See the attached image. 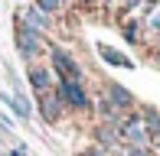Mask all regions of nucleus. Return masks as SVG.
Returning a JSON list of instances; mask_svg holds the SVG:
<instances>
[{"label":"nucleus","mask_w":160,"mask_h":156,"mask_svg":"<svg viewBox=\"0 0 160 156\" xmlns=\"http://www.w3.org/2000/svg\"><path fill=\"white\" fill-rule=\"evenodd\" d=\"M56 98L62 101V108H72V111H88L92 108V94L85 91L82 81H69V78H56Z\"/></svg>","instance_id":"nucleus-1"},{"label":"nucleus","mask_w":160,"mask_h":156,"mask_svg":"<svg viewBox=\"0 0 160 156\" xmlns=\"http://www.w3.org/2000/svg\"><path fill=\"white\" fill-rule=\"evenodd\" d=\"M118 133H121V146H134V150H147V140H150V133H147V127H144V120L141 114H124V120L118 124Z\"/></svg>","instance_id":"nucleus-2"},{"label":"nucleus","mask_w":160,"mask_h":156,"mask_svg":"<svg viewBox=\"0 0 160 156\" xmlns=\"http://www.w3.org/2000/svg\"><path fill=\"white\" fill-rule=\"evenodd\" d=\"M42 36H46V33H36L33 26H26V23H20V20H17V52L23 55L26 62H36V59L42 55V49H46Z\"/></svg>","instance_id":"nucleus-3"},{"label":"nucleus","mask_w":160,"mask_h":156,"mask_svg":"<svg viewBox=\"0 0 160 156\" xmlns=\"http://www.w3.org/2000/svg\"><path fill=\"white\" fill-rule=\"evenodd\" d=\"M49 65H52L56 78H69V81H82V65L65 52L62 46H49Z\"/></svg>","instance_id":"nucleus-4"},{"label":"nucleus","mask_w":160,"mask_h":156,"mask_svg":"<svg viewBox=\"0 0 160 156\" xmlns=\"http://www.w3.org/2000/svg\"><path fill=\"white\" fill-rule=\"evenodd\" d=\"M26 81H30L33 91H39V94H49V91L56 88V78H52V68L49 65H30Z\"/></svg>","instance_id":"nucleus-5"},{"label":"nucleus","mask_w":160,"mask_h":156,"mask_svg":"<svg viewBox=\"0 0 160 156\" xmlns=\"http://www.w3.org/2000/svg\"><path fill=\"white\" fill-rule=\"evenodd\" d=\"M39 114L46 124H59L62 114H65V108H62V101L56 98V91H49V94H39Z\"/></svg>","instance_id":"nucleus-6"},{"label":"nucleus","mask_w":160,"mask_h":156,"mask_svg":"<svg viewBox=\"0 0 160 156\" xmlns=\"http://www.w3.org/2000/svg\"><path fill=\"white\" fill-rule=\"evenodd\" d=\"M105 98H108V101H111L118 111H121V114H128V111L134 108V94H131L124 85H114V81H111V85L105 88Z\"/></svg>","instance_id":"nucleus-7"},{"label":"nucleus","mask_w":160,"mask_h":156,"mask_svg":"<svg viewBox=\"0 0 160 156\" xmlns=\"http://www.w3.org/2000/svg\"><path fill=\"white\" fill-rule=\"evenodd\" d=\"M0 101H7V108L13 111L20 120H30V114H33V104L26 101V94L23 91H13V94H7V91H0Z\"/></svg>","instance_id":"nucleus-8"},{"label":"nucleus","mask_w":160,"mask_h":156,"mask_svg":"<svg viewBox=\"0 0 160 156\" xmlns=\"http://www.w3.org/2000/svg\"><path fill=\"white\" fill-rule=\"evenodd\" d=\"M20 23L33 26L36 33H49V26H52V16H46V13L36 10V7H23V13H20Z\"/></svg>","instance_id":"nucleus-9"},{"label":"nucleus","mask_w":160,"mask_h":156,"mask_svg":"<svg viewBox=\"0 0 160 156\" xmlns=\"http://www.w3.org/2000/svg\"><path fill=\"white\" fill-rule=\"evenodd\" d=\"M95 140H98V146L101 150H121V133H118V127H108V124H98V130H95Z\"/></svg>","instance_id":"nucleus-10"},{"label":"nucleus","mask_w":160,"mask_h":156,"mask_svg":"<svg viewBox=\"0 0 160 156\" xmlns=\"http://www.w3.org/2000/svg\"><path fill=\"white\" fill-rule=\"evenodd\" d=\"M95 111H98V117H101V124H108V127H118L121 120H124V114H121L118 108H114L108 98H98V104H95Z\"/></svg>","instance_id":"nucleus-11"},{"label":"nucleus","mask_w":160,"mask_h":156,"mask_svg":"<svg viewBox=\"0 0 160 156\" xmlns=\"http://www.w3.org/2000/svg\"><path fill=\"white\" fill-rule=\"evenodd\" d=\"M98 55H101V62H108V65H114V68H134V62H131L124 52H118V49L105 46V42L98 46Z\"/></svg>","instance_id":"nucleus-12"},{"label":"nucleus","mask_w":160,"mask_h":156,"mask_svg":"<svg viewBox=\"0 0 160 156\" xmlns=\"http://www.w3.org/2000/svg\"><path fill=\"white\" fill-rule=\"evenodd\" d=\"M121 33H124V39L131 42V46H137V42H141V33H144V26H141V20H124Z\"/></svg>","instance_id":"nucleus-13"},{"label":"nucleus","mask_w":160,"mask_h":156,"mask_svg":"<svg viewBox=\"0 0 160 156\" xmlns=\"http://www.w3.org/2000/svg\"><path fill=\"white\" fill-rule=\"evenodd\" d=\"M137 114H141L144 127H147V133L160 130V111H157V108H141V111H137Z\"/></svg>","instance_id":"nucleus-14"},{"label":"nucleus","mask_w":160,"mask_h":156,"mask_svg":"<svg viewBox=\"0 0 160 156\" xmlns=\"http://www.w3.org/2000/svg\"><path fill=\"white\" fill-rule=\"evenodd\" d=\"M141 26H144L147 33H154V36L160 33V3H157L150 13H147V16H144V23H141Z\"/></svg>","instance_id":"nucleus-15"},{"label":"nucleus","mask_w":160,"mask_h":156,"mask_svg":"<svg viewBox=\"0 0 160 156\" xmlns=\"http://www.w3.org/2000/svg\"><path fill=\"white\" fill-rule=\"evenodd\" d=\"M36 10H42V13H46V16H52V13H59L62 10V0H36Z\"/></svg>","instance_id":"nucleus-16"},{"label":"nucleus","mask_w":160,"mask_h":156,"mask_svg":"<svg viewBox=\"0 0 160 156\" xmlns=\"http://www.w3.org/2000/svg\"><path fill=\"white\" fill-rule=\"evenodd\" d=\"M78 156H114V153H111V150H101L98 143H92V146H85Z\"/></svg>","instance_id":"nucleus-17"},{"label":"nucleus","mask_w":160,"mask_h":156,"mask_svg":"<svg viewBox=\"0 0 160 156\" xmlns=\"http://www.w3.org/2000/svg\"><path fill=\"white\" fill-rule=\"evenodd\" d=\"M144 0H121V13H124V16H131V13H134V7H141Z\"/></svg>","instance_id":"nucleus-18"},{"label":"nucleus","mask_w":160,"mask_h":156,"mask_svg":"<svg viewBox=\"0 0 160 156\" xmlns=\"http://www.w3.org/2000/svg\"><path fill=\"white\" fill-rule=\"evenodd\" d=\"M147 146H154V150H160V130L150 133V140H147Z\"/></svg>","instance_id":"nucleus-19"},{"label":"nucleus","mask_w":160,"mask_h":156,"mask_svg":"<svg viewBox=\"0 0 160 156\" xmlns=\"http://www.w3.org/2000/svg\"><path fill=\"white\" fill-rule=\"evenodd\" d=\"M101 7H105V10H114V7H121V0H98Z\"/></svg>","instance_id":"nucleus-20"},{"label":"nucleus","mask_w":160,"mask_h":156,"mask_svg":"<svg viewBox=\"0 0 160 156\" xmlns=\"http://www.w3.org/2000/svg\"><path fill=\"white\" fill-rule=\"evenodd\" d=\"M157 49H160V33H157Z\"/></svg>","instance_id":"nucleus-21"},{"label":"nucleus","mask_w":160,"mask_h":156,"mask_svg":"<svg viewBox=\"0 0 160 156\" xmlns=\"http://www.w3.org/2000/svg\"><path fill=\"white\" fill-rule=\"evenodd\" d=\"M88 3H92V0H88Z\"/></svg>","instance_id":"nucleus-22"}]
</instances>
